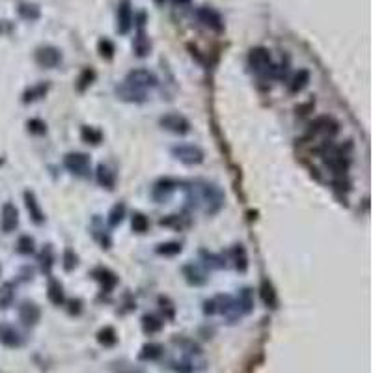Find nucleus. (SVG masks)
<instances>
[{
	"mask_svg": "<svg viewBox=\"0 0 373 373\" xmlns=\"http://www.w3.org/2000/svg\"><path fill=\"white\" fill-rule=\"evenodd\" d=\"M196 17L200 19L202 24L209 26L211 30H222V17L213 9V7H207V6H202L196 9Z\"/></svg>",
	"mask_w": 373,
	"mask_h": 373,
	"instance_id": "nucleus-9",
	"label": "nucleus"
},
{
	"mask_svg": "<svg viewBox=\"0 0 373 373\" xmlns=\"http://www.w3.org/2000/svg\"><path fill=\"white\" fill-rule=\"evenodd\" d=\"M19 13L24 17V19H37L39 17V9H37V6H34V4H22L21 7H19Z\"/></svg>",
	"mask_w": 373,
	"mask_h": 373,
	"instance_id": "nucleus-33",
	"label": "nucleus"
},
{
	"mask_svg": "<svg viewBox=\"0 0 373 373\" xmlns=\"http://www.w3.org/2000/svg\"><path fill=\"white\" fill-rule=\"evenodd\" d=\"M237 306H239L241 314H248V312L252 310V306H254L252 289H250V288L241 289L239 297H237Z\"/></svg>",
	"mask_w": 373,
	"mask_h": 373,
	"instance_id": "nucleus-17",
	"label": "nucleus"
},
{
	"mask_svg": "<svg viewBox=\"0 0 373 373\" xmlns=\"http://www.w3.org/2000/svg\"><path fill=\"white\" fill-rule=\"evenodd\" d=\"M308 82H310V73L306 69H301L299 73H295V77L291 78V84H289V90L291 92H301V90H304L306 86H308Z\"/></svg>",
	"mask_w": 373,
	"mask_h": 373,
	"instance_id": "nucleus-20",
	"label": "nucleus"
},
{
	"mask_svg": "<svg viewBox=\"0 0 373 373\" xmlns=\"http://www.w3.org/2000/svg\"><path fill=\"white\" fill-rule=\"evenodd\" d=\"M97 181H99V185H103V187H106V189H112L114 183H116V176H114V172L108 168V166H105V164H99Z\"/></svg>",
	"mask_w": 373,
	"mask_h": 373,
	"instance_id": "nucleus-19",
	"label": "nucleus"
},
{
	"mask_svg": "<svg viewBox=\"0 0 373 373\" xmlns=\"http://www.w3.org/2000/svg\"><path fill=\"white\" fill-rule=\"evenodd\" d=\"M248 63L258 73H269L271 65H273V58L265 47H254L248 54Z\"/></svg>",
	"mask_w": 373,
	"mask_h": 373,
	"instance_id": "nucleus-3",
	"label": "nucleus"
},
{
	"mask_svg": "<svg viewBox=\"0 0 373 373\" xmlns=\"http://www.w3.org/2000/svg\"><path fill=\"white\" fill-rule=\"evenodd\" d=\"M142 329L148 334H155L162 329V321H159L155 316H144L142 317Z\"/></svg>",
	"mask_w": 373,
	"mask_h": 373,
	"instance_id": "nucleus-25",
	"label": "nucleus"
},
{
	"mask_svg": "<svg viewBox=\"0 0 373 373\" xmlns=\"http://www.w3.org/2000/svg\"><path fill=\"white\" fill-rule=\"evenodd\" d=\"M19 224V213L13 204H6L2 207V217H0V226L6 233L13 232Z\"/></svg>",
	"mask_w": 373,
	"mask_h": 373,
	"instance_id": "nucleus-10",
	"label": "nucleus"
},
{
	"mask_svg": "<svg viewBox=\"0 0 373 373\" xmlns=\"http://www.w3.org/2000/svg\"><path fill=\"white\" fill-rule=\"evenodd\" d=\"M99 52L103 58H112L114 54V45L108 39H101L99 41Z\"/></svg>",
	"mask_w": 373,
	"mask_h": 373,
	"instance_id": "nucleus-35",
	"label": "nucleus"
},
{
	"mask_svg": "<svg viewBox=\"0 0 373 373\" xmlns=\"http://www.w3.org/2000/svg\"><path fill=\"white\" fill-rule=\"evenodd\" d=\"M65 168L77 174V176H86V172L90 170V157L86 153H67L63 159Z\"/></svg>",
	"mask_w": 373,
	"mask_h": 373,
	"instance_id": "nucleus-6",
	"label": "nucleus"
},
{
	"mask_svg": "<svg viewBox=\"0 0 373 373\" xmlns=\"http://www.w3.org/2000/svg\"><path fill=\"white\" fill-rule=\"evenodd\" d=\"M232 258H233V265H235V269L241 271V273H245L248 267L247 250L241 247V245H237V247H233V250H232Z\"/></svg>",
	"mask_w": 373,
	"mask_h": 373,
	"instance_id": "nucleus-18",
	"label": "nucleus"
},
{
	"mask_svg": "<svg viewBox=\"0 0 373 373\" xmlns=\"http://www.w3.org/2000/svg\"><path fill=\"white\" fill-rule=\"evenodd\" d=\"M172 155L176 157L177 161H181L183 164H200L204 161V151L192 146V144H179L172 148Z\"/></svg>",
	"mask_w": 373,
	"mask_h": 373,
	"instance_id": "nucleus-2",
	"label": "nucleus"
},
{
	"mask_svg": "<svg viewBox=\"0 0 373 373\" xmlns=\"http://www.w3.org/2000/svg\"><path fill=\"white\" fill-rule=\"evenodd\" d=\"M196 198L204 204V211L207 213V215L217 213L218 209L222 207V204H224V194H222V190L213 183H204L202 187H196Z\"/></svg>",
	"mask_w": 373,
	"mask_h": 373,
	"instance_id": "nucleus-1",
	"label": "nucleus"
},
{
	"mask_svg": "<svg viewBox=\"0 0 373 373\" xmlns=\"http://www.w3.org/2000/svg\"><path fill=\"white\" fill-rule=\"evenodd\" d=\"M185 276H187V280H189V284H194V286H202L205 282V276L204 273L200 271L198 267H194V265H187V267L183 269Z\"/></svg>",
	"mask_w": 373,
	"mask_h": 373,
	"instance_id": "nucleus-22",
	"label": "nucleus"
},
{
	"mask_svg": "<svg viewBox=\"0 0 373 373\" xmlns=\"http://www.w3.org/2000/svg\"><path fill=\"white\" fill-rule=\"evenodd\" d=\"M13 301V286L11 284H4L0 286V308H6Z\"/></svg>",
	"mask_w": 373,
	"mask_h": 373,
	"instance_id": "nucleus-29",
	"label": "nucleus"
},
{
	"mask_svg": "<svg viewBox=\"0 0 373 373\" xmlns=\"http://www.w3.org/2000/svg\"><path fill=\"white\" fill-rule=\"evenodd\" d=\"M92 78H93V71L92 69H86L84 73H82V77L78 78V82H80V84H78V88H80V90H84L86 86L92 82Z\"/></svg>",
	"mask_w": 373,
	"mask_h": 373,
	"instance_id": "nucleus-38",
	"label": "nucleus"
},
{
	"mask_svg": "<svg viewBox=\"0 0 373 373\" xmlns=\"http://www.w3.org/2000/svg\"><path fill=\"white\" fill-rule=\"evenodd\" d=\"M35 62L39 63L41 67L52 69V67H56L58 63L62 62V54L54 47H39L35 50Z\"/></svg>",
	"mask_w": 373,
	"mask_h": 373,
	"instance_id": "nucleus-8",
	"label": "nucleus"
},
{
	"mask_svg": "<svg viewBox=\"0 0 373 373\" xmlns=\"http://www.w3.org/2000/svg\"><path fill=\"white\" fill-rule=\"evenodd\" d=\"M45 123H43L41 120H30L28 121V131H32V133H35V134H43L45 133Z\"/></svg>",
	"mask_w": 373,
	"mask_h": 373,
	"instance_id": "nucleus-37",
	"label": "nucleus"
},
{
	"mask_svg": "<svg viewBox=\"0 0 373 373\" xmlns=\"http://www.w3.org/2000/svg\"><path fill=\"white\" fill-rule=\"evenodd\" d=\"M63 289H62V286L58 284L56 280H50V284H49V301L52 304H56V306H60V304L63 303Z\"/></svg>",
	"mask_w": 373,
	"mask_h": 373,
	"instance_id": "nucleus-23",
	"label": "nucleus"
},
{
	"mask_svg": "<svg viewBox=\"0 0 373 373\" xmlns=\"http://www.w3.org/2000/svg\"><path fill=\"white\" fill-rule=\"evenodd\" d=\"M134 50H136V54L138 56H146L149 52V41H148V37L144 34H138L136 37H134Z\"/></svg>",
	"mask_w": 373,
	"mask_h": 373,
	"instance_id": "nucleus-30",
	"label": "nucleus"
},
{
	"mask_svg": "<svg viewBox=\"0 0 373 373\" xmlns=\"http://www.w3.org/2000/svg\"><path fill=\"white\" fill-rule=\"evenodd\" d=\"M161 125L166 131H172L176 134H187L190 131V121L181 114H166V116H162Z\"/></svg>",
	"mask_w": 373,
	"mask_h": 373,
	"instance_id": "nucleus-5",
	"label": "nucleus"
},
{
	"mask_svg": "<svg viewBox=\"0 0 373 373\" xmlns=\"http://www.w3.org/2000/svg\"><path fill=\"white\" fill-rule=\"evenodd\" d=\"M17 250L21 254H30L32 250H34V239L32 237H28V235H24V237H21L19 239V243H17Z\"/></svg>",
	"mask_w": 373,
	"mask_h": 373,
	"instance_id": "nucleus-34",
	"label": "nucleus"
},
{
	"mask_svg": "<svg viewBox=\"0 0 373 373\" xmlns=\"http://www.w3.org/2000/svg\"><path fill=\"white\" fill-rule=\"evenodd\" d=\"M338 121L331 118V116H319L310 123V134L317 136H325V138H332L338 133Z\"/></svg>",
	"mask_w": 373,
	"mask_h": 373,
	"instance_id": "nucleus-4",
	"label": "nucleus"
},
{
	"mask_svg": "<svg viewBox=\"0 0 373 373\" xmlns=\"http://www.w3.org/2000/svg\"><path fill=\"white\" fill-rule=\"evenodd\" d=\"M176 181H170V179H162V181H159V183L155 185V189H153V198H155L157 202H164V200H168V196L176 190Z\"/></svg>",
	"mask_w": 373,
	"mask_h": 373,
	"instance_id": "nucleus-16",
	"label": "nucleus"
},
{
	"mask_svg": "<svg viewBox=\"0 0 373 373\" xmlns=\"http://www.w3.org/2000/svg\"><path fill=\"white\" fill-rule=\"evenodd\" d=\"M116 92H118V95H120L121 99H125V101H136V103H140V101H144V97H146V92H144V90H140V88H136V86H133V84H129V82H123L121 86H118Z\"/></svg>",
	"mask_w": 373,
	"mask_h": 373,
	"instance_id": "nucleus-12",
	"label": "nucleus"
},
{
	"mask_svg": "<svg viewBox=\"0 0 373 373\" xmlns=\"http://www.w3.org/2000/svg\"><path fill=\"white\" fill-rule=\"evenodd\" d=\"M174 4H179V6H185V4H189L190 0H172Z\"/></svg>",
	"mask_w": 373,
	"mask_h": 373,
	"instance_id": "nucleus-40",
	"label": "nucleus"
},
{
	"mask_svg": "<svg viewBox=\"0 0 373 373\" xmlns=\"http://www.w3.org/2000/svg\"><path fill=\"white\" fill-rule=\"evenodd\" d=\"M125 82L136 86V88H140V90H146V88H153V86H157V77L148 69H134L127 75Z\"/></svg>",
	"mask_w": 373,
	"mask_h": 373,
	"instance_id": "nucleus-7",
	"label": "nucleus"
},
{
	"mask_svg": "<svg viewBox=\"0 0 373 373\" xmlns=\"http://www.w3.org/2000/svg\"><path fill=\"white\" fill-rule=\"evenodd\" d=\"M0 344H4L6 347H19L22 344V340L13 327L0 325Z\"/></svg>",
	"mask_w": 373,
	"mask_h": 373,
	"instance_id": "nucleus-15",
	"label": "nucleus"
},
{
	"mask_svg": "<svg viewBox=\"0 0 373 373\" xmlns=\"http://www.w3.org/2000/svg\"><path fill=\"white\" fill-rule=\"evenodd\" d=\"M19 317H21V321L26 327H32V325H35L39 321L41 312H39V308L34 303H24L21 306V310H19Z\"/></svg>",
	"mask_w": 373,
	"mask_h": 373,
	"instance_id": "nucleus-13",
	"label": "nucleus"
},
{
	"mask_svg": "<svg viewBox=\"0 0 373 373\" xmlns=\"http://www.w3.org/2000/svg\"><path fill=\"white\" fill-rule=\"evenodd\" d=\"M80 136H82V140L88 142V144H99L101 138H103V134L99 133L97 129H93V127H82Z\"/></svg>",
	"mask_w": 373,
	"mask_h": 373,
	"instance_id": "nucleus-28",
	"label": "nucleus"
},
{
	"mask_svg": "<svg viewBox=\"0 0 373 373\" xmlns=\"http://www.w3.org/2000/svg\"><path fill=\"white\" fill-rule=\"evenodd\" d=\"M63 265H65V269H67V271H71V269L77 265V258L73 256V252H71V250H65V263H63Z\"/></svg>",
	"mask_w": 373,
	"mask_h": 373,
	"instance_id": "nucleus-39",
	"label": "nucleus"
},
{
	"mask_svg": "<svg viewBox=\"0 0 373 373\" xmlns=\"http://www.w3.org/2000/svg\"><path fill=\"white\" fill-rule=\"evenodd\" d=\"M47 92V86H37V88H32L30 92L24 93V101H34L37 97H43V93Z\"/></svg>",
	"mask_w": 373,
	"mask_h": 373,
	"instance_id": "nucleus-36",
	"label": "nucleus"
},
{
	"mask_svg": "<svg viewBox=\"0 0 373 373\" xmlns=\"http://www.w3.org/2000/svg\"><path fill=\"white\" fill-rule=\"evenodd\" d=\"M0 164H2V161H0Z\"/></svg>",
	"mask_w": 373,
	"mask_h": 373,
	"instance_id": "nucleus-42",
	"label": "nucleus"
},
{
	"mask_svg": "<svg viewBox=\"0 0 373 373\" xmlns=\"http://www.w3.org/2000/svg\"><path fill=\"white\" fill-rule=\"evenodd\" d=\"M123 215H125V205L123 204H116L112 207V211L108 215V224L110 226H118L123 220Z\"/></svg>",
	"mask_w": 373,
	"mask_h": 373,
	"instance_id": "nucleus-31",
	"label": "nucleus"
},
{
	"mask_svg": "<svg viewBox=\"0 0 373 373\" xmlns=\"http://www.w3.org/2000/svg\"><path fill=\"white\" fill-rule=\"evenodd\" d=\"M131 226L136 233H146L149 228V220L142 213H134L133 215V220H131Z\"/></svg>",
	"mask_w": 373,
	"mask_h": 373,
	"instance_id": "nucleus-27",
	"label": "nucleus"
},
{
	"mask_svg": "<svg viewBox=\"0 0 373 373\" xmlns=\"http://www.w3.org/2000/svg\"><path fill=\"white\" fill-rule=\"evenodd\" d=\"M157 252L162 254V256H176V254L181 252V245L179 243H162L157 247Z\"/></svg>",
	"mask_w": 373,
	"mask_h": 373,
	"instance_id": "nucleus-32",
	"label": "nucleus"
},
{
	"mask_svg": "<svg viewBox=\"0 0 373 373\" xmlns=\"http://www.w3.org/2000/svg\"><path fill=\"white\" fill-rule=\"evenodd\" d=\"M133 24V11H131V4L129 0H123L118 9V32L120 34H127L131 30Z\"/></svg>",
	"mask_w": 373,
	"mask_h": 373,
	"instance_id": "nucleus-11",
	"label": "nucleus"
},
{
	"mask_svg": "<svg viewBox=\"0 0 373 373\" xmlns=\"http://www.w3.org/2000/svg\"><path fill=\"white\" fill-rule=\"evenodd\" d=\"M162 355V347L159 344H148L142 347L140 359L142 360H157Z\"/></svg>",
	"mask_w": 373,
	"mask_h": 373,
	"instance_id": "nucleus-24",
	"label": "nucleus"
},
{
	"mask_svg": "<svg viewBox=\"0 0 373 373\" xmlns=\"http://www.w3.org/2000/svg\"><path fill=\"white\" fill-rule=\"evenodd\" d=\"M157 2H159V4H162V2H166V0H157Z\"/></svg>",
	"mask_w": 373,
	"mask_h": 373,
	"instance_id": "nucleus-41",
	"label": "nucleus"
},
{
	"mask_svg": "<svg viewBox=\"0 0 373 373\" xmlns=\"http://www.w3.org/2000/svg\"><path fill=\"white\" fill-rule=\"evenodd\" d=\"M97 342L99 344H103L105 347L114 345L116 344V331H114L112 327H105V329H101L97 334Z\"/></svg>",
	"mask_w": 373,
	"mask_h": 373,
	"instance_id": "nucleus-26",
	"label": "nucleus"
},
{
	"mask_svg": "<svg viewBox=\"0 0 373 373\" xmlns=\"http://www.w3.org/2000/svg\"><path fill=\"white\" fill-rule=\"evenodd\" d=\"M24 205H26L30 217H32V220H34L35 224H41L43 220H45V215H43L41 207H39V202L35 200V196L30 192V190L24 192Z\"/></svg>",
	"mask_w": 373,
	"mask_h": 373,
	"instance_id": "nucleus-14",
	"label": "nucleus"
},
{
	"mask_svg": "<svg viewBox=\"0 0 373 373\" xmlns=\"http://www.w3.org/2000/svg\"><path fill=\"white\" fill-rule=\"evenodd\" d=\"M260 293H261L263 303L267 304V306H271V308H275V306H276V293H275V289H273V286H271L267 280L261 282Z\"/></svg>",
	"mask_w": 373,
	"mask_h": 373,
	"instance_id": "nucleus-21",
	"label": "nucleus"
}]
</instances>
